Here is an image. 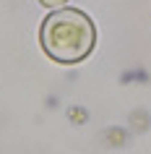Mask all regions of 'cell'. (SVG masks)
Listing matches in <instances>:
<instances>
[{
	"instance_id": "cell-2",
	"label": "cell",
	"mask_w": 151,
	"mask_h": 154,
	"mask_svg": "<svg viewBox=\"0 0 151 154\" xmlns=\"http://www.w3.org/2000/svg\"><path fill=\"white\" fill-rule=\"evenodd\" d=\"M42 5H50V8H57V5H63L65 0H39Z\"/></svg>"
},
{
	"instance_id": "cell-1",
	"label": "cell",
	"mask_w": 151,
	"mask_h": 154,
	"mask_svg": "<svg viewBox=\"0 0 151 154\" xmlns=\"http://www.w3.org/2000/svg\"><path fill=\"white\" fill-rule=\"evenodd\" d=\"M42 47L57 63H78L94 50L96 29L91 18L81 11H55L44 18L39 32Z\"/></svg>"
}]
</instances>
